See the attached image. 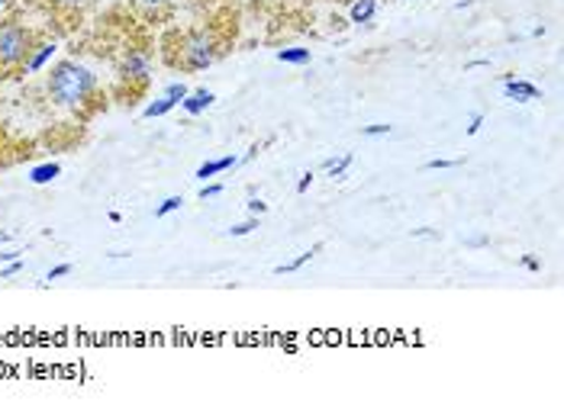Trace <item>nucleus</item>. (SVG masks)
<instances>
[{
    "instance_id": "5",
    "label": "nucleus",
    "mask_w": 564,
    "mask_h": 418,
    "mask_svg": "<svg viewBox=\"0 0 564 418\" xmlns=\"http://www.w3.org/2000/svg\"><path fill=\"white\" fill-rule=\"evenodd\" d=\"M26 3L43 13L45 20H48V26L55 23L58 33H68V30H75L85 20L87 10L97 0H26Z\"/></svg>"
},
{
    "instance_id": "29",
    "label": "nucleus",
    "mask_w": 564,
    "mask_h": 418,
    "mask_svg": "<svg viewBox=\"0 0 564 418\" xmlns=\"http://www.w3.org/2000/svg\"><path fill=\"white\" fill-rule=\"evenodd\" d=\"M468 245L471 249H484V245H490V239H468Z\"/></svg>"
},
{
    "instance_id": "14",
    "label": "nucleus",
    "mask_w": 564,
    "mask_h": 418,
    "mask_svg": "<svg viewBox=\"0 0 564 418\" xmlns=\"http://www.w3.org/2000/svg\"><path fill=\"white\" fill-rule=\"evenodd\" d=\"M174 107H177V103H174L172 97H165V94H162L159 100H152V103L142 110V117H145V120H155V117H165V113H172Z\"/></svg>"
},
{
    "instance_id": "19",
    "label": "nucleus",
    "mask_w": 564,
    "mask_h": 418,
    "mask_svg": "<svg viewBox=\"0 0 564 418\" xmlns=\"http://www.w3.org/2000/svg\"><path fill=\"white\" fill-rule=\"evenodd\" d=\"M462 165V162H458V158H430V162H426V170H448V167H458Z\"/></svg>"
},
{
    "instance_id": "15",
    "label": "nucleus",
    "mask_w": 564,
    "mask_h": 418,
    "mask_svg": "<svg viewBox=\"0 0 564 418\" xmlns=\"http://www.w3.org/2000/svg\"><path fill=\"white\" fill-rule=\"evenodd\" d=\"M62 174V165H55V162H48V165H40L30 170V180L33 184H52L55 177Z\"/></svg>"
},
{
    "instance_id": "21",
    "label": "nucleus",
    "mask_w": 564,
    "mask_h": 418,
    "mask_svg": "<svg viewBox=\"0 0 564 418\" xmlns=\"http://www.w3.org/2000/svg\"><path fill=\"white\" fill-rule=\"evenodd\" d=\"M361 135H368V139H378V135H391V125H388V123L361 125Z\"/></svg>"
},
{
    "instance_id": "30",
    "label": "nucleus",
    "mask_w": 564,
    "mask_h": 418,
    "mask_svg": "<svg viewBox=\"0 0 564 418\" xmlns=\"http://www.w3.org/2000/svg\"><path fill=\"white\" fill-rule=\"evenodd\" d=\"M7 242H10V235H7V232H0V245H7Z\"/></svg>"
},
{
    "instance_id": "31",
    "label": "nucleus",
    "mask_w": 564,
    "mask_h": 418,
    "mask_svg": "<svg viewBox=\"0 0 564 418\" xmlns=\"http://www.w3.org/2000/svg\"><path fill=\"white\" fill-rule=\"evenodd\" d=\"M7 7H10V0H0V13H3Z\"/></svg>"
},
{
    "instance_id": "3",
    "label": "nucleus",
    "mask_w": 564,
    "mask_h": 418,
    "mask_svg": "<svg viewBox=\"0 0 564 418\" xmlns=\"http://www.w3.org/2000/svg\"><path fill=\"white\" fill-rule=\"evenodd\" d=\"M48 30L30 26L17 16L0 23V84L13 81L26 72V62L36 48V42L43 40Z\"/></svg>"
},
{
    "instance_id": "22",
    "label": "nucleus",
    "mask_w": 564,
    "mask_h": 418,
    "mask_svg": "<svg viewBox=\"0 0 564 418\" xmlns=\"http://www.w3.org/2000/svg\"><path fill=\"white\" fill-rule=\"evenodd\" d=\"M72 274V264H58V267H52L48 271V277L45 280H62V277H68Z\"/></svg>"
},
{
    "instance_id": "9",
    "label": "nucleus",
    "mask_w": 564,
    "mask_h": 418,
    "mask_svg": "<svg viewBox=\"0 0 564 418\" xmlns=\"http://www.w3.org/2000/svg\"><path fill=\"white\" fill-rule=\"evenodd\" d=\"M214 100H217V94H214V90H207V87H200V90H191V94L181 100V110H184V113H191V117H200L204 110H210V107H214Z\"/></svg>"
},
{
    "instance_id": "8",
    "label": "nucleus",
    "mask_w": 564,
    "mask_h": 418,
    "mask_svg": "<svg viewBox=\"0 0 564 418\" xmlns=\"http://www.w3.org/2000/svg\"><path fill=\"white\" fill-rule=\"evenodd\" d=\"M55 52H58V40H55V36H52V30H48L43 40L36 42V48H33V55H30V62H26V72H23V75H36V72H43L45 62H48Z\"/></svg>"
},
{
    "instance_id": "2",
    "label": "nucleus",
    "mask_w": 564,
    "mask_h": 418,
    "mask_svg": "<svg viewBox=\"0 0 564 418\" xmlns=\"http://www.w3.org/2000/svg\"><path fill=\"white\" fill-rule=\"evenodd\" d=\"M226 52V36L214 23L194 26V30H172L162 36V58L172 72L197 75L217 65L219 55Z\"/></svg>"
},
{
    "instance_id": "17",
    "label": "nucleus",
    "mask_w": 564,
    "mask_h": 418,
    "mask_svg": "<svg viewBox=\"0 0 564 418\" xmlns=\"http://www.w3.org/2000/svg\"><path fill=\"white\" fill-rule=\"evenodd\" d=\"M259 229V216H252V219H246V222H236L232 229H229V235L232 239H242V235H252Z\"/></svg>"
},
{
    "instance_id": "12",
    "label": "nucleus",
    "mask_w": 564,
    "mask_h": 418,
    "mask_svg": "<svg viewBox=\"0 0 564 418\" xmlns=\"http://www.w3.org/2000/svg\"><path fill=\"white\" fill-rule=\"evenodd\" d=\"M229 167H239V158L236 155H226V158H219V162H207V165L197 167V177L200 180H207V177H217L223 170H229Z\"/></svg>"
},
{
    "instance_id": "26",
    "label": "nucleus",
    "mask_w": 564,
    "mask_h": 418,
    "mask_svg": "<svg viewBox=\"0 0 564 418\" xmlns=\"http://www.w3.org/2000/svg\"><path fill=\"white\" fill-rule=\"evenodd\" d=\"M310 184H313V170H306L304 177H301V184H297V194H306V190H310Z\"/></svg>"
},
{
    "instance_id": "18",
    "label": "nucleus",
    "mask_w": 564,
    "mask_h": 418,
    "mask_svg": "<svg viewBox=\"0 0 564 418\" xmlns=\"http://www.w3.org/2000/svg\"><path fill=\"white\" fill-rule=\"evenodd\" d=\"M187 94H191V90H187V84H184V81H174V84H169V87H165V97H172L174 103H181V100H184Z\"/></svg>"
},
{
    "instance_id": "28",
    "label": "nucleus",
    "mask_w": 564,
    "mask_h": 418,
    "mask_svg": "<svg viewBox=\"0 0 564 418\" xmlns=\"http://www.w3.org/2000/svg\"><path fill=\"white\" fill-rule=\"evenodd\" d=\"M522 267H529V271H542V264H539L535 257H522Z\"/></svg>"
},
{
    "instance_id": "4",
    "label": "nucleus",
    "mask_w": 564,
    "mask_h": 418,
    "mask_svg": "<svg viewBox=\"0 0 564 418\" xmlns=\"http://www.w3.org/2000/svg\"><path fill=\"white\" fill-rule=\"evenodd\" d=\"M152 81V48L149 42H130L123 45L117 58V90L127 103H135V97Z\"/></svg>"
},
{
    "instance_id": "16",
    "label": "nucleus",
    "mask_w": 564,
    "mask_h": 418,
    "mask_svg": "<svg viewBox=\"0 0 564 418\" xmlns=\"http://www.w3.org/2000/svg\"><path fill=\"white\" fill-rule=\"evenodd\" d=\"M278 62H284V65H306L310 62V48H281Z\"/></svg>"
},
{
    "instance_id": "10",
    "label": "nucleus",
    "mask_w": 564,
    "mask_h": 418,
    "mask_svg": "<svg viewBox=\"0 0 564 418\" xmlns=\"http://www.w3.org/2000/svg\"><path fill=\"white\" fill-rule=\"evenodd\" d=\"M319 251H323V242H316V245H313L310 251H301V254H297L294 261H288V264H278V267H274V277H284V274H297V271H301L304 264H310V261H313V254H319Z\"/></svg>"
},
{
    "instance_id": "7",
    "label": "nucleus",
    "mask_w": 564,
    "mask_h": 418,
    "mask_svg": "<svg viewBox=\"0 0 564 418\" xmlns=\"http://www.w3.org/2000/svg\"><path fill=\"white\" fill-rule=\"evenodd\" d=\"M127 3H130L132 13H135V16H142L145 23H159V20H165L174 7V0H127Z\"/></svg>"
},
{
    "instance_id": "6",
    "label": "nucleus",
    "mask_w": 564,
    "mask_h": 418,
    "mask_svg": "<svg viewBox=\"0 0 564 418\" xmlns=\"http://www.w3.org/2000/svg\"><path fill=\"white\" fill-rule=\"evenodd\" d=\"M500 84H503L507 100H517V103H535V100H542V90H539L532 81H522V78H517V75H503Z\"/></svg>"
},
{
    "instance_id": "25",
    "label": "nucleus",
    "mask_w": 564,
    "mask_h": 418,
    "mask_svg": "<svg viewBox=\"0 0 564 418\" xmlns=\"http://www.w3.org/2000/svg\"><path fill=\"white\" fill-rule=\"evenodd\" d=\"M438 232L435 229H430V226H423V229H413V239H435Z\"/></svg>"
},
{
    "instance_id": "11",
    "label": "nucleus",
    "mask_w": 564,
    "mask_h": 418,
    "mask_svg": "<svg viewBox=\"0 0 564 418\" xmlns=\"http://www.w3.org/2000/svg\"><path fill=\"white\" fill-rule=\"evenodd\" d=\"M375 13H378V0H355L348 10V20L351 23H371Z\"/></svg>"
},
{
    "instance_id": "20",
    "label": "nucleus",
    "mask_w": 564,
    "mask_h": 418,
    "mask_svg": "<svg viewBox=\"0 0 564 418\" xmlns=\"http://www.w3.org/2000/svg\"><path fill=\"white\" fill-rule=\"evenodd\" d=\"M181 204H184L181 197H169V200H165L162 207H155V219H165L169 212H174V209H181Z\"/></svg>"
},
{
    "instance_id": "1",
    "label": "nucleus",
    "mask_w": 564,
    "mask_h": 418,
    "mask_svg": "<svg viewBox=\"0 0 564 418\" xmlns=\"http://www.w3.org/2000/svg\"><path fill=\"white\" fill-rule=\"evenodd\" d=\"M45 90H48V100L62 110H68L72 117H78L82 123H87L94 113H100L107 107V97L100 90L97 75L85 68L82 62L75 58H62L48 78H45Z\"/></svg>"
},
{
    "instance_id": "24",
    "label": "nucleus",
    "mask_w": 564,
    "mask_h": 418,
    "mask_svg": "<svg viewBox=\"0 0 564 418\" xmlns=\"http://www.w3.org/2000/svg\"><path fill=\"white\" fill-rule=\"evenodd\" d=\"M480 125H484V113H475V117H471V123H468V135H478Z\"/></svg>"
},
{
    "instance_id": "27",
    "label": "nucleus",
    "mask_w": 564,
    "mask_h": 418,
    "mask_svg": "<svg viewBox=\"0 0 564 418\" xmlns=\"http://www.w3.org/2000/svg\"><path fill=\"white\" fill-rule=\"evenodd\" d=\"M264 204H261V200H249V212H252V216H261V212H264Z\"/></svg>"
},
{
    "instance_id": "13",
    "label": "nucleus",
    "mask_w": 564,
    "mask_h": 418,
    "mask_svg": "<svg viewBox=\"0 0 564 418\" xmlns=\"http://www.w3.org/2000/svg\"><path fill=\"white\" fill-rule=\"evenodd\" d=\"M348 167H351V155H348V152H343L339 158H326V162H323V170H326L333 180H343Z\"/></svg>"
},
{
    "instance_id": "23",
    "label": "nucleus",
    "mask_w": 564,
    "mask_h": 418,
    "mask_svg": "<svg viewBox=\"0 0 564 418\" xmlns=\"http://www.w3.org/2000/svg\"><path fill=\"white\" fill-rule=\"evenodd\" d=\"M223 194V184H210V187H204L200 190V200H214V197H219Z\"/></svg>"
}]
</instances>
